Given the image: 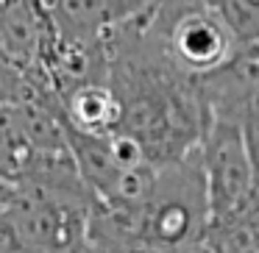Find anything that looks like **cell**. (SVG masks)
Listing matches in <instances>:
<instances>
[{
	"label": "cell",
	"instance_id": "obj_9",
	"mask_svg": "<svg viewBox=\"0 0 259 253\" xmlns=\"http://www.w3.org/2000/svg\"><path fill=\"white\" fill-rule=\"evenodd\" d=\"M31 139L25 134L23 114L17 103H3L0 106V175L20 184L25 167L31 162Z\"/></svg>",
	"mask_w": 259,
	"mask_h": 253
},
{
	"label": "cell",
	"instance_id": "obj_14",
	"mask_svg": "<svg viewBox=\"0 0 259 253\" xmlns=\"http://www.w3.org/2000/svg\"><path fill=\"white\" fill-rule=\"evenodd\" d=\"M17 192H20V184H17V181L3 178V175H0V212H6L9 203L17 197Z\"/></svg>",
	"mask_w": 259,
	"mask_h": 253
},
{
	"label": "cell",
	"instance_id": "obj_5",
	"mask_svg": "<svg viewBox=\"0 0 259 253\" xmlns=\"http://www.w3.org/2000/svg\"><path fill=\"white\" fill-rule=\"evenodd\" d=\"M51 34L39 0H0V56L28 73Z\"/></svg>",
	"mask_w": 259,
	"mask_h": 253
},
{
	"label": "cell",
	"instance_id": "obj_12",
	"mask_svg": "<svg viewBox=\"0 0 259 253\" xmlns=\"http://www.w3.org/2000/svg\"><path fill=\"white\" fill-rule=\"evenodd\" d=\"M6 250H23V242H20V234L14 228L9 212H0V253Z\"/></svg>",
	"mask_w": 259,
	"mask_h": 253
},
{
	"label": "cell",
	"instance_id": "obj_4",
	"mask_svg": "<svg viewBox=\"0 0 259 253\" xmlns=\"http://www.w3.org/2000/svg\"><path fill=\"white\" fill-rule=\"evenodd\" d=\"M92 195L51 192L23 186L12 203L9 217L20 234L23 250H90L87 245V209Z\"/></svg>",
	"mask_w": 259,
	"mask_h": 253
},
{
	"label": "cell",
	"instance_id": "obj_1",
	"mask_svg": "<svg viewBox=\"0 0 259 253\" xmlns=\"http://www.w3.org/2000/svg\"><path fill=\"white\" fill-rule=\"evenodd\" d=\"M206 228V181L195 145L156 164L151 195L140 214V250H201Z\"/></svg>",
	"mask_w": 259,
	"mask_h": 253
},
{
	"label": "cell",
	"instance_id": "obj_6",
	"mask_svg": "<svg viewBox=\"0 0 259 253\" xmlns=\"http://www.w3.org/2000/svg\"><path fill=\"white\" fill-rule=\"evenodd\" d=\"M148 3L151 0H39L51 25L64 34H103Z\"/></svg>",
	"mask_w": 259,
	"mask_h": 253
},
{
	"label": "cell",
	"instance_id": "obj_8",
	"mask_svg": "<svg viewBox=\"0 0 259 253\" xmlns=\"http://www.w3.org/2000/svg\"><path fill=\"white\" fill-rule=\"evenodd\" d=\"M140 214L137 209L92 195L87 209L90 250H140Z\"/></svg>",
	"mask_w": 259,
	"mask_h": 253
},
{
	"label": "cell",
	"instance_id": "obj_3",
	"mask_svg": "<svg viewBox=\"0 0 259 253\" xmlns=\"http://www.w3.org/2000/svg\"><path fill=\"white\" fill-rule=\"evenodd\" d=\"M151 20L173 64L192 78L218 70L234 50V36L212 3L170 9L151 0Z\"/></svg>",
	"mask_w": 259,
	"mask_h": 253
},
{
	"label": "cell",
	"instance_id": "obj_15",
	"mask_svg": "<svg viewBox=\"0 0 259 253\" xmlns=\"http://www.w3.org/2000/svg\"><path fill=\"white\" fill-rule=\"evenodd\" d=\"M162 6H170V9H181V6H198V3H209V0H156Z\"/></svg>",
	"mask_w": 259,
	"mask_h": 253
},
{
	"label": "cell",
	"instance_id": "obj_7",
	"mask_svg": "<svg viewBox=\"0 0 259 253\" xmlns=\"http://www.w3.org/2000/svg\"><path fill=\"white\" fill-rule=\"evenodd\" d=\"M59 106H62V117L73 128L90 134H109L120 125V103L106 78L73 86L70 92L59 95Z\"/></svg>",
	"mask_w": 259,
	"mask_h": 253
},
{
	"label": "cell",
	"instance_id": "obj_2",
	"mask_svg": "<svg viewBox=\"0 0 259 253\" xmlns=\"http://www.w3.org/2000/svg\"><path fill=\"white\" fill-rule=\"evenodd\" d=\"M198 156H201V170L206 181L209 225L231 220L251 209L253 203H259L245 136L237 123L206 114L201 139H198Z\"/></svg>",
	"mask_w": 259,
	"mask_h": 253
},
{
	"label": "cell",
	"instance_id": "obj_10",
	"mask_svg": "<svg viewBox=\"0 0 259 253\" xmlns=\"http://www.w3.org/2000/svg\"><path fill=\"white\" fill-rule=\"evenodd\" d=\"M229 25L234 42L259 39V0H209Z\"/></svg>",
	"mask_w": 259,
	"mask_h": 253
},
{
	"label": "cell",
	"instance_id": "obj_11",
	"mask_svg": "<svg viewBox=\"0 0 259 253\" xmlns=\"http://www.w3.org/2000/svg\"><path fill=\"white\" fill-rule=\"evenodd\" d=\"M31 78L23 67L12 64L6 56H0V106L3 103H17L28 95Z\"/></svg>",
	"mask_w": 259,
	"mask_h": 253
},
{
	"label": "cell",
	"instance_id": "obj_13",
	"mask_svg": "<svg viewBox=\"0 0 259 253\" xmlns=\"http://www.w3.org/2000/svg\"><path fill=\"white\" fill-rule=\"evenodd\" d=\"M242 136H245L248 159H251V167H253V181H256V192H259V125H251V128H242Z\"/></svg>",
	"mask_w": 259,
	"mask_h": 253
}]
</instances>
